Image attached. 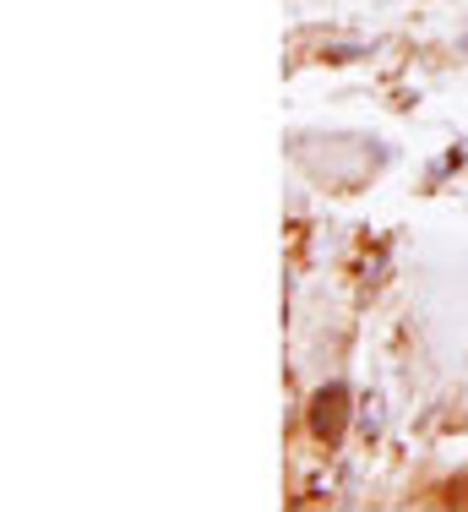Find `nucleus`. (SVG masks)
Here are the masks:
<instances>
[{"label":"nucleus","instance_id":"nucleus-1","mask_svg":"<svg viewBox=\"0 0 468 512\" xmlns=\"http://www.w3.org/2000/svg\"><path fill=\"white\" fill-rule=\"evenodd\" d=\"M343 420H349V393H343V387H322V393H316V404H311L316 436H322V442H338Z\"/></svg>","mask_w":468,"mask_h":512}]
</instances>
